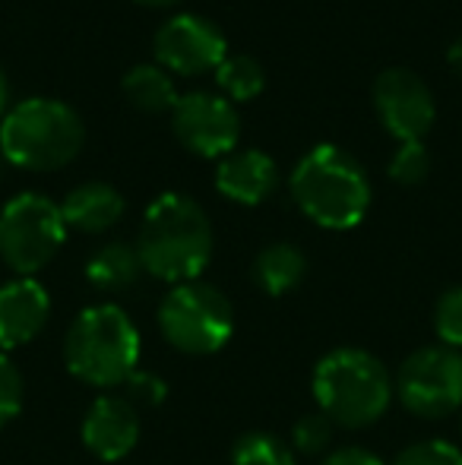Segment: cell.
Segmentation results:
<instances>
[{
  "label": "cell",
  "instance_id": "obj_11",
  "mask_svg": "<svg viewBox=\"0 0 462 465\" xmlns=\"http://www.w3.org/2000/svg\"><path fill=\"white\" fill-rule=\"evenodd\" d=\"M374 111L380 124L396 136L399 143H421L428 130L434 127V95L428 83L418 74L406 67H389L374 80L370 89Z\"/></svg>",
  "mask_w": 462,
  "mask_h": 465
},
{
  "label": "cell",
  "instance_id": "obj_25",
  "mask_svg": "<svg viewBox=\"0 0 462 465\" xmlns=\"http://www.w3.org/2000/svg\"><path fill=\"white\" fill-rule=\"evenodd\" d=\"M393 465H462V450L447 440H421L402 450Z\"/></svg>",
  "mask_w": 462,
  "mask_h": 465
},
{
  "label": "cell",
  "instance_id": "obj_24",
  "mask_svg": "<svg viewBox=\"0 0 462 465\" xmlns=\"http://www.w3.org/2000/svg\"><path fill=\"white\" fill-rule=\"evenodd\" d=\"M23 399H25L23 373L6 358V351H0V430L23 411Z\"/></svg>",
  "mask_w": 462,
  "mask_h": 465
},
{
  "label": "cell",
  "instance_id": "obj_2",
  "mask_svg": "<svg viewBox=\"0 0 462 465\" xmlns=\"http://www.w3.org/2000/svg\"><path fill=\"white\" fill-rule=\"evenodd\" d=\"M291 200L314 225L349 232L370 209V181L355 155L333 143H320L301 155L289 178Z\"/></svg>",
  "mask_w": 462,
  "mask_h": 465
},
{
  "label": "cell",
  "instance_id": "obj_20",
  "mask_svg": "<svg viewBox=\"0 0 462 465\" xmlns=\"http://www.w3.org/2000/svg\"><path fill=\"white\" fill-rule=\"evenodd\" d=\"M231 465H298L291 443L270 430L241 434L231 447Z\"/></svg>",
  "mask_w": 462,
  "mask_h": 465
},
{
  "label": "cell",
  "instance_id": "obj_5",
  "mask_svg": "<svg viewBox=\"0 0 462 465\" xmlns=\"http://www.w3.org/2000/svg\"><path fill=\"white\" fill-rule=\"evenodd\" d=\"M314 399L339 428H370L393 402V380L380 358L364 349H333L314 368Z\"/></svg>",
  "mask_w": 462,
  "mask_h": 465
},
{
  "label": "cell",
  "instance_id": "obj_10",
  "mask_svg": "<svg viewBox=\"0 0 462 465\" xmlns=\"http://www.w3.org/2000/svg\"><path fill=\"white\" fill-rule=\"evenodd\" d=\"M172 130L200 159H225L238 146L241 121L225 95L187 93L172 108Z\"/></svg>",
  "mask_w": 462,
  "mask_h": 465
},
{
  "label": "cell",
  "instance_id": "obj_7",
  "mask_svg": "<svg viewBox=\"0 0 462 465\" xmlns=\"http://www.w3.org/2000/svg\"><path fill=\"white\" fill-rule=\"evenodd\" d=\"M67 241L61 206L42 193H16L0 209V260L16 276H35Z\"/></svg>",
  "mask_w": 462,
  "mask_h": 465
},
{
  "label": "cell",
  "instance_id": "obj_16",
  "mask_svg": "<svg viewBox=\"0 0 462 465\" xmlns=\"http://www.w3.org/2000/svg\"><path fill=\"white\" fill-rule=\"evenodd\" d=\"M304 276H308V257L295 244H285V241L263 247L257 253V260H253V279L272 298L295 292Z\"/></svg>",
  "mask_w": 462,
  "mask_h": 465
},
{
  "label": "cell",
  "instance_id": "obj_18",
  "mask_svg": "<svg viewBox=\"0 0 462 465\" xmlns=\"http://www.w3.org/2000/svg\"><path fill=\"white\" fill-rule=\"evenodd\" d=\"M121 89L127 95V102L146 111V114H165V111L172 114V108L181 98L178 89H174V80L159 64H136L121 80Z\"/></svg>",
  "mask_w": 462,
  "mask_h": 465
},
{
  "label": "cell",
  "instance_id": "obj_31",
  "mask_svg": "<svg viewBox=\"0 0 462 465\" xmlns=\"http://www.w3.org/2000/svg\"><path fill=\"white\" fill-rule=\"evenodd\" d=\"M459 430H462V409H459Z\"/></svg>",
  "mask_w": 462,
  "mask_h": 465
},
{
  "label": "cell",
  "instance_id": "obj_26",
  "mask_svg": "<svg viewBox=\"0 0 462 465\" xmlns=\"http://www.w3.org/2000/svg\"><path fill=\"white\" fill-rule=\"evenodd\" d=\"M123 390H127L130 402H140V405H146V409H155V405H162L168 399L165 380L149 371H133L127 377V383H123Z\"/></svg>",
  "mask_w": 462,
  "mask_h": 465
},
{
  "label": "cell",
  "instance_id": "obj_4",
  "mask_svg": "<svg viewBox=\"0 0 462 465\" xmlns=\"http://www.w3.org/2000/svg\"><path fill=\"white\" fill-rule=\"evenodd\" d=\"M140 330L117 304L80 311L64 336V361L76 380L95 390L123 386L140 361Z\"/></svg>",
  "mask_w": 462,
  "mask_h": 465
},
{
  "label": "cell",
  "instance_id": "obj_21",
  "mask_svg": "<svg viewBox=\"0 0 462 465\" xmlns=\"http://www.w3.org/2000/svg\"><path fill=\"white\" fill-rule=\"evenodd\" d=\"M431 172V155H428L425 143H399L396 155L389 159V178L399 187H415L428 178Z\"/></svg>",
  "mask_w": 462,
  "mask_h": 465
},
{
  "label": "cell",
  "instance_id": "obj_22",
  "mask_svg": "<svg viewBox=\"0 0 462 465\" xmlns=\"http://www.w3.org/2000/svg\"><path fill=\"white\" fill-rule=\"evenodd\" d=\"M333 440V421L323 411H310L301 415L291 428V450L301 456H317L329 447Z\"/></svg>",
  "mask_w": 462,
  "mask_h": 465
},
{
  "label": "cell",
  "instance_id": "obj_1",
  "mask_svg": "<svg viewBox=\"0 0 462 465\" xmlns=\"http://www.w3.org/2000/svg\"><path fill=\"white\" fill-rule=\"evenodd\" d=\"M133 247L149 276L172 285L197 282L212 260L210 215L191 196L162 193L149 203Z\"/></svg>",
  "mask_w": 462,
  "mask_h": 465
},
{
  "label": "cell",
  "instance_id": "obj_19",
  "mask_svg": "<svg viewBox=\"0 0 462 465\" xmlns=\"http://www.w3.org/2000/svg\"><path fill=\"white\" fill-rule=\"evenodd\" d=\"M216 83L229 102H251L263 93L266 74L251 54H231L216 67Z\"/></svg>",
  "mask_w": 462,
  "mask_h": 465
},
{
  "label": "cell",
  "instance_id": "obj_23",
  "mask_svg": "<svg viewBox=\"0 0 462 465\" xmlns=\"http://www.w3.org/2000/svg\"><path fill=\"white\" fill-rule=\"evenodd\" d=\"M434 332L447 349H462V285L447 288L434 307Z\"/></svg>",
  "mask_w": 462,
  "mask_h": 465
},
{
  "label": "cell",
  "instance_id": "obj_15",
  "mask_svg": "<svg viewBox=\"0 0 462 465\" xmlns=\"http://www.w3.org/2000/svg\"><path fill=\"white\" fill-rule=\"evenodd\" d=\"M61 215L67 222V232L74 228L83 234H102L121 222L123 196L105 181H86L64 196Z\"/></svg>",
  "mask_w": 462,
  "mask_h": 465
},
{
  "label": "cell",
  "instance_id": "obj_13",
  "mask_svg": "<svg viewBox=\"0 0 462 465\" xmlns=\"http://www.w3.org/2000/svg\"><path fill=\"white\" fill-rule=\"evenodd\" d=\"M51 298L42 282L19 276L0 285V351L23 349L48 326Z\"/></svg>",
  "mask_w": 462,
  "mask_h": 465
},
{
  "label": "cell",
  "instance_id": "obj_8",
  "mask_svg": "<svg viewBox=\"0 0 462 465\" xmlns=\"http://www.w3.org/2000/svg\"><path fill=\"white\" fill-rule=\"evenodd\" d=\"M399 402L418 418H447L462 409V351L428 345L402 361L393 383Z\"/></svg>",
  "mask_w": 462,
  "mask_h": 465
},
{
  "label": "cell",
  "instance_id": "obj_14",
  "mask_svg": "<svg viewBox=\"0 0 462 465\" xmlns=\"http://www.w3.org/2000/svg\"><path fill=\"white\" fill-rule=\"evenodd\" d=\"M279 187V168L260 149H241L219 162L216 190L241 206H260Z\"/></svg>",
  "mask_w": 462,
  "mask_h": 465
},
{
  "label": "cell",
  "instance_id": "obj_3",
  "mask_svg": "<svg viewBox=\"0 0 462 465\" xmlns=\"http://www.w3.org/2000/svg\"><path fill=\"white\" fill-rule=\"evenodd\" d=\"M86 127L67 102L25 98L0 121V155L25 172H57L80 155Z\"/></svg>",
  "mask_w": 462,
  "mask_h": 465
},
{
  "label": "cell",
  "instance_id": "obj_9",
  "mask_svg": "<svg viewBox=\"0 0 462 465\" xmlns=\"http://www.w3.org/2000/svg\"><path fill=\"white\" fill-rule=\"evenodd\" d=\"M155 64L178 76H200L216 70L229 57V38L212 19L178 13L155 32Z\"/></svg>",
  "mask_w": 462,
  "mask_h": 465
},
{
  "label": "cell",
  "instance_id": "obj_12",
  "mask_svg": "<svg viewBox=\"0 0 462 465\" xmlns=\"http://www.w3.org/2000/svg\"><path fill=\"white\" fill-rule=\"evenodd\" d=\"M83 447L102 462H117L140 440V415L130 399L99 396L80 424Z\"/></svg>",
  "mask_w": 462,
  "mask_h": 465
},
{
  "label": "cell",
  "instance_id": "obj_30",
  "mask_svg": "<svg viewBox=\"0 0 462 465\" xmlns=\"http://www.w3.org/2000/svg\"><path fill=\"white\" fill-rule=\"evenodd\" d=\"M136 4H143V6H174V4H181V0H136Z\"/></svg>",
  "mask_w": 462,
  "mask_h": 465
},
{
  "label": "cell",
  "instance_id": "obj_27",
  "mask_svg": "<svg viewBox=\"0 0 462 465\" xmlns=\"http://www.w3.org/2000/svg\"><path fill=\"white\" fill-rule=\"evenodd\" d=\"M320 465H383V460L364 447H339V450H333Z\"/></svg>",
  "mask_w": 462,
  "mask_h": 465
},
{
  "label": "cell",
  "instance_id": "obj_6",
  "mask_svg": "<svg viewBox=\"0 0 462 465\" xmlns=\"http://www.w3.org/2000/svg\"><path fill=\"white\" fill-rule=\"evenodd\" d=\"M159 330L172 349L184 355H212L234 332L231 301L210 282H184L159 304Z\"/></svg>",
  "mask_w": 462,
  "mask_h": 465
},
{
  "label": "cell",
  "instance_id": "obj_17",
  "mask_svg": "<svg viewBox=\"0 0 462 465\" xmlns=\"http://www.w3.org/2000/svg\"><path fill=\"white\" fill-rule=\"evenodd\" d=\"M143 276V263L136 247L123 244V241H112V244L99 247L86 263V279L99 292H123L136 279Z\"/></svg>",
  "mask_w": 462,
  "mask_h": 465
},
{
  "label": "cell",
  "instance_id": "obj_28",
  "mask_svg": "<svg viewBox=\"0 0 462 465\" xmlns=\"http://www.w3.org/2000/svg\"><path fill=\"white\" fill-rule=\"evenodd\" d=\"M447 64H450V70L462 80V35L450 45V51H447Z\"/></svg>",
  "mask_w": 462,
  "mask_h": 465
},
{
  "label": "cell",
  "instance_id": "obj_29",
  "mask_svg": "<svg viewBox=\"0 0 462 465\" xmlns=\"http://www.w3.org/2000/svg\"><path fill=\"white\" fill-rule=\"evenodd\" d=\"M6 102H10V83H6V74L0 70V121L6 117Z\"/></svg>",
  "mask_w": 462,
  "mask_h": 465
}]
</instances>
